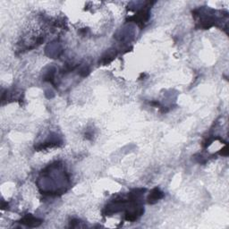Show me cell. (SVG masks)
<instances>
[{
	"instance_id": "obj_1",
	"label": "cell",
	"mask_w": 229,
	"mask_h": 229,
	"mask_svg": "<svg viewBox=\"0 0 229 229\" xmlns=\"http://www.w3.org/2000/svg\"><path fill=\"white\" fill-rule=\"evenodd\" d=\"M162 196H163V194H162V192H159V189H154L153 192L149 194V203H153L154 201H157L158 200L162 198Z\"/></svg>"
},
{
	"instance_id": "obj_2",
	"label": "cell",
	"mask_w": 229,
	"mask_h": 229,
	"mask_svg": "<svg viewBox=\"0 0 229 229\" xmlns=\"http://www.w3.org/2000/svg\"><path fill=\"white\" fill-rule=\"evenodd\" d=\"M36 221H37L36 218L31 217V216H26V217L22 220L21 223L25 224V225H27V226H36L39 225V224H37Z\"/></svg>"
},
{
	"instance_id": "obj_3",
	"label": "cell",
	"mask_w": 229,
	"mask_h": 229,
	"mask_svg": "<svg viewBox=\"0 0 229 229\" xmlns=\"http://www.w3.org/2000/svg\"><path fill=\"white\" fill-rule=\"evenodd\" d=\"M143 13H144V11H142L141 14H143ZM143 15H144V14H143ZM141 20H142V21H143V20H146V19L144 18V17H143V16H141Z\"/></svg>"
}]
</instances>
